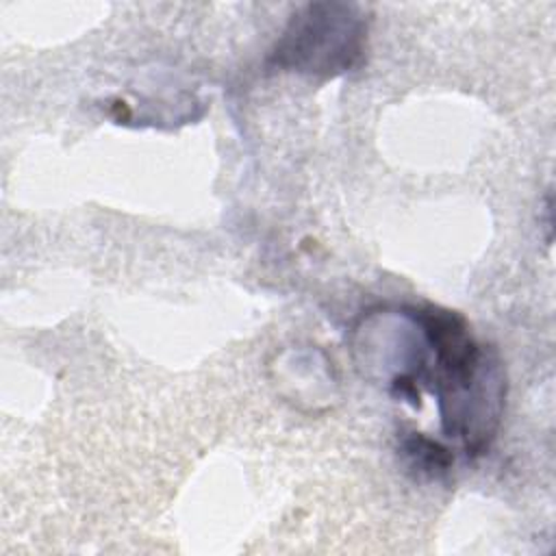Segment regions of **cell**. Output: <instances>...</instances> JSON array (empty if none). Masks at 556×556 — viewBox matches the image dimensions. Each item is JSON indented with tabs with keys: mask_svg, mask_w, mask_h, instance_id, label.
Listing matches in <instances>:
<instances>
[{
	"mask_svg": "<svg viewBox=\"0 0 556 556\" xmlns=\"http://www.w3.org/2000/svg\"><path fill=\"white\" fill-rule=\"evenodd\" d=\"M428 341L426 391L437 400L441 432L463 443L467 456L489 450L506 402L497 352L476 341L467 321L439 306L406 304Z\"/></svg>",
	"mask_w": 556,
	"mask_h": 556,
	"instance_id": "obj_1",
	"label": "cell"
},
{
	"mask_svg": "<svg viewBox=\"0 0 556 556\" xmlns=\"http://www.w3.org/2000/svg\"><path fill=\"white\" fill-rule=\"evenodd\" d=\"M369 17L352 2H308L287 22L265 70L308 78H337L363 63Z\"/></svg>",
	"mask_w": 556,
	"mask_h": 556,
	"instance_id": "obj_2",
	"label": "cell"
},
{
	"mask_svg": "<svg viewBox=\"0 0 556 556\" xmlns=\"http://www.w3.org/2000/svg\"><path fill=\"white\" fill-rule=\"evenodd\" d=\"M397 452L415 478L443 480L454 465L452 450L421 432H402L397 439Z\"/></svg>",
	"mask_w": 556,
	"mask_h": 556,
	"instance_id": "obj_3",
	"label": "cell"
}]
</instances>
